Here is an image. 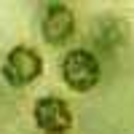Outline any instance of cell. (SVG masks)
Returning a JSON list of instances; mask_svg holds the SVG:
<instances>
[{
  "label": "cell",
  "instance_id": "6da1fadb",
  "mask_svg": "<svg viewBox=\"0 0 134 134\" xmlns=\"http://www.w3.org/2000/svg\"><path fill=\"white\" fill-rule=\"evenodd\" d=\"M59 78L70 91L88 94L102 81V62L88 48H81V46L67 48L59 57Z\"/></svg>",
  "mask_w": 134,
  "mask_h": 134
},
{
  "label": "cell",
  "instance_id": "7a4b0ae2",
  "mask_svg": "<svg viewBox=\"0 0 134 134\" xmlns=\"http://www.w3.org/2000/svg\"><path fill=\"white\" fill-rule=\"evenodd\" d=\"M46 70V62H43V54L35 46H27V43H16L5 51L3 62H0V78L8 88H27L38 81Z\"/></svg>",
  "mask_w": 134,
  "mask_h": 134
},
{
  "label": "cell",
  "instance_id": "3957f363",
  "mask_svg": "<svg viewBox=\"0 0 134 134\" xmlns=\"http://www.w3.org/2000/svg\"><path fill=\"white\" fill-rule=\"evenodd\" d=\"M32 121L40 134H70L75 126V113L64 97L43 94L32 102Z\"/></svg>",
  "mask_w": 134,
  "mask_h": 134
},
{
  "label": "cell",
  "instance_id": "277c9868",
  "mask_svg": "<svg viewBox=\"0 0 134 134\" xmlns=\"http://www.w3.org/2000/svg\"><path fill=\"white\" fill-rule=\"evenodd\" d=\"M40 38L46 40V46L51 48H64L72 40L78 21H75V11L67 3H46L40 11Z\"/></svg>",
  "mask_w": 134,
  "mask_h": 134
},
{
  "label": "cell",
  "instance_id": "5b68a950",
  "mask_svg": "<svg viewBox=\"0 0 134 134\" xmlns=\"http://www.w3.org/2000/svg\"><path fill=\"white\" fill-rule=\"evenodd\" d=\"M126 38H129V27L118 16H102L91 32V40L99 51H115L126 43Z\"/></svg>",
  "mask_w": 134,
  "mask_h": 134
}]
</instances>
